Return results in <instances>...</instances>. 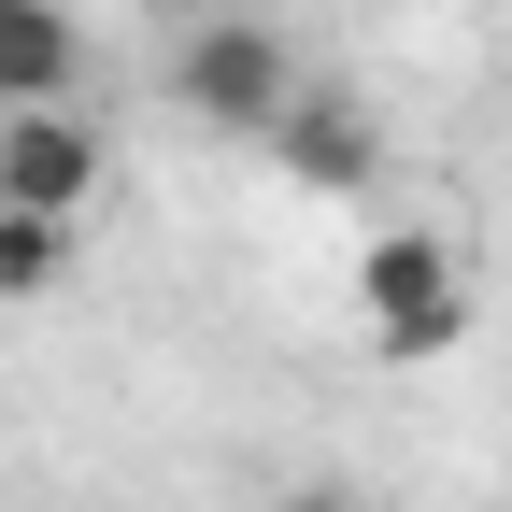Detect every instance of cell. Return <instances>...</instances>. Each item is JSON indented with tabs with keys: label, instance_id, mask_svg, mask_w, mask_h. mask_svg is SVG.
I'll list each match as a JSON object with an SVG mask.
<instances>
[{
	"label": "cell",
	"instance_id": "52a82bcc",
	"mask_svg": "<svg viewBox=\"0 0 512 512\" xmlns=\"http://www.w3.org/2000/svg\"><path fill=\"white\" fill-rule=\"evenodd\" d=\"M271 512H370V498H356V484H328V470H299V484H285Z\"/></svg>",
	"mask_w": 512,
	"mask_h": 512
},
{
	"label": "cell",
	"instance_id": "277c9868",
	"mask_svg": "<svg viewBox=\"0 0 512 512\" xmlns=\"http://www.w3.org/2000/svg\"><path fill=\"white\" fill-rule=\"evenodd\" d=\"M256 157H285L299 185H313V200H370V171H384V143H370V114H342V100H313L299 86V114L271 128V143H256Z\"/></svg>",
	"mask_w": 512,
	"mask_h": 512
},
{
	"label": "cell",
	"instance_id": "3957f363",
	"mask_svg": "<svg viewBox=\"0 0 512 512\" xmlns=\"http://www.w3.org/2000/svg\"><path fill=\"white\" fill-rule=\"evenodd\" d=\"M100 171H114V143H100V114H86V100H15V114H0V200H29V214H72V228H86Z\"/></svg>",
	"mask_w": 512,
	"mask_h": 512
},
{
	"label": "cell",
	"instance_id": "8992f818",
	"mask_svg": "<svg viewBox=\"0 0 512 512\" xmlns=\"http://www.w3.org/2000/svg\"><path fill=\"white\" fill-rule=\"evenodd\" d=\"M57 285H72V214L0 200V313H15V299H57Z\"/></svg>",
	"mask_w": 512,
	"mask_h": 512
},
{
	"label": "cell",
	"instance_id": "5b68a950",
	"mask_svg": "<svg viewBox=\"0 0 512 512\" xmlns=\"http://www.w3.org/2000/svg\"><path fill=\"white\" fill-rule=\"evenodd\" d=\"M72 86H86L72 0H0V114H15V100H72Z\"/></svg>",
	"mask_w": 512,
	"mask_h": 512
},
{
	"label": "cell",
	"instance_id": "6da1fadb",
	"mask_svg": "<svg viewBox=\"0 0 512 512\" xmlns=\"http://www.w3.org/2000/svg\"><path fill=\"white\" fill-rule=\"evenodd\" d=\"M171 114L214 128V143H271L299 114V43L271 29V0H228V15H200L171 43Z\"/></svg>",
	"mask_w": 512,
	"mask_h": 512
},
{
	"label": "cell",
	"instance_id": "7a4b0ae2",
	"mask_svg": "<svg viewBox=\"0 0 512 512\" xmlns=\"http://www.w3.org/2000/svg\"><path fill=\"white\" fill-rule=\"evenodd\" d=\"M356 313H370V356L384 370H427L441 342H470V271L441 256V228H370L356 242Z\"/></svg>",
	"mask_w": 512,
	"mask_h": 512
}]
</instances>
